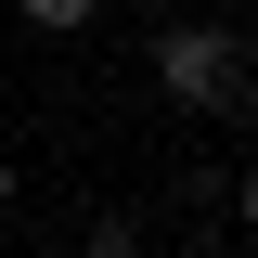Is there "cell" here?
Returning <instances> with one entry per match:
<instances>
[{
	"mask_svg": "<svg viewBox=\"0 0 258 258\" xmlns=\"http://www.w3.org/2000/svg\"><path fill=\"white\" fill-rule=\"evenodd\" d=\"M155 91L181 103V116H232V103L258 91L245 26H220V13H168V26H155Z\"/></svg>",
	"mask_w": 258,
	"mask_h": 258,
	"instance_id": "obj_1",
	"label": "cell"
},
{
	"mask_svg": "<svg viewBox=\"0 0 258 258\" xmlns=\"http://www.w3.org/2000/svg\"><path fill=\"white\" fill-rule=\"evenodd\" d=\"M13 13H26L39 39H78V26H91V13H103V0H13Z\"/></svg>",
	"mask_w": 258,
	"mask_h": 258,
	"instance_id": "obj_2",
	"label": "cell"
},
{
	"mask_svg": "<svg viewBox=\"0 0 258 258\" xmlns=\"http://www.w3.org/2000/svg\"><path fill=\"white\" fill-rule=\"evenodd\" d=\"M78 258H142V232H129V220H91V232H78Z\"/></svg>",
	"mask_w": 258,
	"mask_h": 258,
	"instance_id": "obj_3",
	"label": "cell"
},
{
	"mask_svg": "<svg viewBox=\"0 0 258 258\" xmlns=\"http://www.w3.org/2000/svg\"><path fill=\"white\" fill-rule=\"evenodd\" d=\"M232 220H245V232H258V155H245V168H232Z\"/></svg>",
	"mask_w": 258,
	"mask_h": 258,
	"instance_id": "obj_4",
	"label": "cell"
},
{
	"mask_svg": "<svg viewBox=\"0 0 258 258\" xmlns=\"http://www.w3.org/2000/svg\"><path fill=\"white\" fill-rule=\"evenodd\" d=\"M13 207H26V168H13V155H0V220H13Z\"/></svg>",
	"mask_w": 258,
	"mask_h": 258,
	"instance_id": "obj_5",
	"label": "cell"
},
{
	"mask_svg": "<svg viewBox=\"0 0 258 258\" xmlns=\"http://www.w3.org/2000/svg\"><path fill=\"white\" fill-rule=\"evenodd\" d=\"M181 258H245V245H232V232H194V245H181Z\"/></svg>",
	"mask_w": 258,
	"mask_h": 258,
	"instance_id": "obj_6",
	"label": "cell"
}]
</instances>
